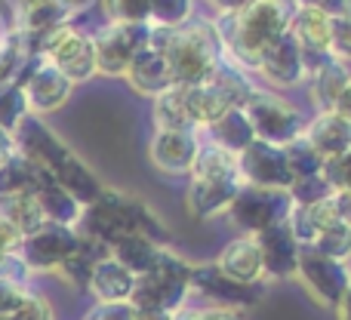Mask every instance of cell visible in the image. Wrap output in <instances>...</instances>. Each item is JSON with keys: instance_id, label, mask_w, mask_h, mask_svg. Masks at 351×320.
<instances>
[{"instance_id": "1", "label": "cell", "mask_w": 351, "mask_h": 320, "mask_svg": "<svg viewBox=\"0 0 351 320\" xmlns=\"http://www.w3.org/2000/svg\"><path fill=\"white\" fill-rule=\"evenodd\" d=\"M293 6V0H253L241 12L216 16L213 28L219 34L225 59L241 65L243 71H256L262 53L290 31Z\"/></svg>"}, {"instance_id": "2", "label": "cell", "mask_w": 351, "mask_h": 320, "mask_svg": "<svg viewBox=\"0 0 351 320\" xmlns=\"http://www.w3.org/2000/svg\"><path fill=\"white\" fill-rule=\"evenodd\" d=\"M16 151H22L28 160H34L43 173H49L80 206L93 204L99 194L105 191L102 179L77 158L71 145L62 139L56 130H49L40 117L28 114L12 133Z\"/></svg>"}, {"instance_id": "3", "label": "cell", "mask_w": 351, "mask_h": 320, "mask_svg": "<svg viewBox=\"0 0 351 320\" xmlns=\"http://www.w3.org/2000/svg\"><path fill=\"white\" fill-rule=\"evenodd\" d=\"M77 231L84 237H90V241L102 243L105 249L127 234H145L154 243H160V247H167V241H170V231H167L164 219L142 197L123 194L117 188H105L93 204L84 206Z\"/></svg>"}, {"instance_id": "4", "label": "cell", "mask_w": 351, "mask_h": 320, "mask_svg": "<svg viewBox=\"0 0 351 320\" xmlns=\"http://www.w3.org/2000/svg\"><path fill=\"white\" fill-rule=\"evenodd\" d=\"M148 47L160 49L170 62L176 86H200L216 74V68L225 62L222 43L210 19H197L179 25V28H158L152 25Z\"/></svg>"}, {"instance_id": "5", "label": "cell", "mask_w": 351, "mask_h": 320, "mask_svg": "<svg viewBox=\"0 0 351 320\" xmlns=\"http://www.w3.org/2000/svg\"><path fill=\"white\" fill-rule=\"evenodd\" d=\"M191 265L194 262L182 259L176 249L164 247L152 271L136 278V290L130 296V305L133 308L179 311L182 305H188V296H191Z\"/></svg>"}, {"instance_id": "6", "label": "cell", "mask_w": 351, "mask_h": 320, "mask_svg": "<svg viewBox=\"0 0 351 320\" xmlns=\"http://www.w3.org/2000/svg\"><path fill=\"white\" fill-rule=\"evenodd\" d=\"M243 114H247L256 139L278 148H287L290 142L302 139L305 127H308V117L296 102H290L284 93L262 90V86L250 93V99L243 102Z\"/></svg>"}, {"instance_id": "7", "label": "cell", "mask_w": 351, "mask_h": 320, "mask_svg": "<svg viewBox=\"0 0 351 320\" xmlns=\"http://www.w3.org/2000/svg\"><path fill=\"white\" fill-rule=\"evenodd\" d=\"M31 53L47 59L49 65H56L74 86L86 84L90 77H96L93 37L84 34L80 28H74V25H62V28L37 37V40L31 43Z\"/></svg>"}, {"instance_id": "8", "label": "cell", "mask_w": 351, "mask_h": 320, "mask_svg": "<svg viewBox=\"0 0 351 320\" xmlns=\"http://www.w3.org/2000/svg\"><path fill=\"white\" fill-rule=\"evenodd\" d=\"M290 210H293L290 191L243 185L241 191L234 194L231 206L225 210V219H228V225L237 231V234L256 237V234H262V231L274 228V225L287 222Z\"/></svg>"}, {"instance_id": "9", "label": "cell", "mask_w": 351, "mask_h": 320, "mask_svg": "<svg viewBox=\"0 0 351 320\" xmlns=\"http://www.w3.org/2000/svg\"><path fill=\"white\" fill-rule=\"evenodd\" d=\"M90 37H93V53H96V74L123 77L133 56L142 53L148 47V40H152V25L105 22Z\"/></svg>"}, {"instance_id": "10", "label": "cell", "mask_w": 351, "mask_h": 320, "mask_svg": "<svg viewBox=\"0 0 351 320\" xmlns=\"http://www.w3.org/2000/svg\"><path fill=\"white\" fill-rule=\"evenodd\" d=\"M296 280L321 308H336L342 293L348 290L351 262L330 259V256H321L317 249L302 247L299 265H296Z\"/></svg>"}, {"instance_id": "11", "label": "cell", "mask_w": 351, "mask_h": 320, "mask_svg": "<svg viewBox=\"0 0 351 320\" xmlns=\"http://www.w3.org/2000/svg\"><path fill=\"white\" fill-rule=\"evenodd\" d=\"M16 84L22 86L25 102H28V111L34 117H43V114L59 111L74 93L71 80H68L56 65H49L47 59H40V56H31V59L25 62V68H22V74L16 77Z\"/></svg>"}, {"instance_id": "12", "label": "cell", "mask_w": 351, "mask_h": 320, "mask_svg": "<svg viewBox=\"0 0 351 320\" xmlns=\"http://www.w3.org/2000/svg\"><path fill=\"white\" fill-rule=\"evenodd\" d=\"M77 247H80L77 228L47 222L43 228H37L34 234H28L22 241L19 259L28 265L31 274H49V271H59V268L74 256Z\"/></svg>"}, {"instance_id": "13", "label": "cell", "mask_w": 351, "mask_h": 320, "mask_svg": "<svg viewBox=\"0 0 351 320\" xmlns=\"http://www.w3.org/2000/svg\"><path fill=\"white\" fill-rule=\"evenodd\" d=\"M293 3H296V0H293ZM290 34H293V40L299 43V49H302L305 74H311L317 65L333 59V53H330L333 19L324 10H317V6H311V3H296L293 6V19H290Z\"/></svg>"}, {"instance_id": "14", "label": "cell", "mask_w": 351, "mask_h": 320, "mask_svg": "<svg viewBox=\"0 0 351 320\" xmlns=\"http://www.w3.org/2000/svg\"><path fill=\"white\" fill-rule=\"evenodd\" d=\"M237 169H241L243 185H253V188L290 191V185H293V169L287 163V151L278 145H268V142H259V139L237 154Z\"/></svg>"}, {"instance_id": "15", "label": "cell", "mask_w": 351, "mask_h": 320, "mask_svg": "<svg viewBox=\"0 0 351 320\" xmlns=\"http://www.w3.org/2000/svg\"><path fill=\"white\" fill-rule=\"evenodd\" d=\"M191 293L206 299V305H219V308H241L247 311L250 305H256L265 293V284L259 286H243L228 280L213 262L204 265H191Z\"/></svg>"}, {"instance_id": "16", "label": "cell", "mask_w": 351, "mask_h": 320, "mask_svg": "<svg viewBox=\"0 0 351 320\" xmlns=\"http://www.w3.org/2000/svg\"><path fill=\"white\" fill-rule=\"evenodd\" d=\"M200 145L204 139L194 130H154L148 142V160L164 175H188Z\"/></svg>"}, {"instance_id": "17", "label": "cell", "mask_w": 351, "mask_h": 320, "mask_svg": "<svg viewBox=\"0 0 351 320\" xmlns=\"http://www.w3.org/2000/svg\"><path fill=\"white\" fill-rule=\"evenodd\" d=\"M241 188V175H188L185 210L200 222H210L216 216H225Z\"/></svg>"}, {"instance_id": "18", "label": "cell", "mask_w": 351, "mask_h": 320, "mask_svg": "<svg viewBox=\"0 0 351 320\" xmlns=\"http://www.w3.org/2000/svg\"><path fill=\"white\" fill-rule=\"evenodd\" d=\"M256 74L268 80L271 86H280V90H293V86H302L305 84V62H302V49L299 43L293 40V34L287 31L280 40H274L271 47L262 53L259 68Z\"/></svg>"}, {"instance_id": "19", "label": "cell", "mask_w": 351, "mask_h": 320, "mask_svg": "<svg viewBox=\"0 0 351 320\" xmlns=\"http://www.w3.org/2000/svg\"><path fill=\"white\" fill-rule=\"evenodd\" d=\"M256 243H259L262 253V265H265V280H290L296 278V265H299V241L293 237L290 225L280 222L274 228L256 234Z\"/></svg>"}, {"instance_id": "20", "label": "cell", "mask_w": 351, "mask_h": 320, "mask_svg": "<svg viewBox=\"0 0 351 320\" xmlns=\"http://www.w3.org/2000/svg\"><path fill=\"white\" fill-rule=\"evenodd\" d=\"M213 265L225 274L228 280L243 286H259L265 284V265H262V253L256 237L250 234H237L234 241H228L222 247V253L216 256Z\"/></svg>"}, {"instance_id": "21", "label": "cell", "mask_w": 351, "mask_h": 320, "mask_svg": "<svg viewBox=\"0 0 351 320\" xmlns=\"http://www.w3.org/2000/svg\"><path fill=\"white\" fill-rule=\"evenodd\" d=\"M74 16V3L71 0H19V12H16V28L25 34L28 47L37 37L49 34V31L71 25Z\"/></svg>"}, {"instance_id": "22", "label": "cell", "mask_w": 351, "mask_h": 320, "mask_svg": "<svg viewBox=\"0 0 351 320\" xmlns=\"http://www.w3.org/2000/svg\"><path fill=\"white\" fill-rule=\"evenodd\" d=\"M123 80L130 84V90H136L139 96H148V99L160 96V93H167L170 86H176L170 62L154 47H145L142 53L133 56V62H130L127 71H123Z\"/></svg>"}, {"instance_id": "23", "label": "cell", "mask_w": 351, "mask_h": 320, "mask_svg": "<svg viewBox=\"0 0 351 320\" xmlns=\"http://www.w3.org/2000/svg\"><path fill=\"white\" fill-rule=\"evenodd\" d=\"M136 290V274H130L114 256H102L93 265L90 280H86V293L96 299V305H111V302H130Z\"/></svg>"}, {"instance_id": "24", "label": "cell", "mask_w": 351, "mask_h": 320, "mask_svg": "<svg viewBox=\"0 0 351 320\" xmlns=\"http://www.w3.org/2000/svg\"><path fill=\"white\" fill-rule=\"evenodd\" d=\"M305 142L321 154L324 160L336 158V154L351 151V123L342 121L336 111H324V114H315L305 127Z\"/></svg>"}, {"instance_id": "25", "label": "cell", "mask_w": 351, "mask_h": 320, "mask_svg": "<svg viewBox=\"0 0 351 320\" xmlns=\"http://www.w3.org/2000/svg\"><path fill=\"white\" fill-rule=\"evenodd\" d=\"M351 84V71L346 62H339L333 56V59H327L324 65H317L315 71L308 74V93H311V102H315L317 114H324V111H333L336 99L342 96V90Z\"/></svg>"}, {"instance_id": "26", "label": "cell", "mask_w": 351, "mask_h": 320, "mask_svg": "<svg viewBox=\"0 0 351 320\" xmlns=\"http://www.w3.org/2000/svg\"><path fill=\"white\" fill-rule=\"evenodd\" d=\"M31 194L37 197V204H40V210H43V216H47V222L71 225V228H77L84 206H80L77 200H74L71 194H68L65 188H62L49 173H43V179L37 182V188H34Z\"/></svg>"}, {"instance_id": "27", "label": "cell", "mask_w": 351, "mask_h": 320, "mask_svg": "<svg viewBox=\"0 0 351 320\" xmlns=\"http://www.w3.org/2000/svg\"><path fill=\"white\" fill-rule=\"evenodd\" d=\"M152 121L154 130H194L197 133L185 86H170L167 93L152 99Z\"/></svg>"}, {"instance_id": "28", "label": "cell", "mask_w": 351, "mask_h": 320, "mask_svg": "<svg viewBox=\"0 0 351 320\" xmlns=\"http://www.w3.org/2000/svg\"><path fill=\"white\" fill-rule=\"evenodd\" d=\"M160 243H154L152 237H145V234H127V237H121L117 243H111L108 247V253L114 256L117 262H121L123 268H127L130 274H136V278H142L145 271H152L154 268V262L160 259Z\"/></svg>"}, {"instance_id": "29", "label": "cell", "mask_w": 351, "mask_h": 320, "mask_svg": "<svg viewBox=\"0 0 351 320\" xmlns=\"http://www.w3.org/2000/svg\"><path fill=\"white\" fill-rule=\"evenodd\" d=\"M210 142L222 145L225 151H231V154H241L243 148L253 145L256 136H253V127H250L247 114H243V108H234L219 117L210 127Z\"/></svg>"}, {"instance_id": "30", "label": "cell", "mask_w": 351, "mask_h": 320, "mask_svg": "<svg viewBox=\"0 0 351 320\" xmlns=\"http://www.w3.org/2000/svg\"><path fill=\"white\" fill-rule=\"evenodd\" d=\"M0 212L22 231V237L34 234L37 228L47 225V216H43V210H40L34 194H12V197H3L0 200Z\"/></svg>"}, {"instance_id": "31", "label": "cell", "mask_w": 351, "mask_h": 320, "mask_svg": "<svg viewBox=\"0 0 351 320\" xmlns=\"http://www.w3.org/2000/svg\"><path fill=\"white\" fill-rule=\"evenodd\" d=\"M102 256H108V249L102 247V243L90 241V237L80 234V247L74 249V256L65 262V265L59 268V274L68 280L71 286H77V290H86V280H90V271L93 265H96Z\"/></svg>"}, {"instance_id": "32", "label": "cell", "mask_w": 351, "mask_h": 320, "mask_svg": "<svg viewBox=\"0 0 351 320\" xmlns=\"http://www.w3.org/2000/svg\"><path fill=\"white\" fill-rule=\"evenodd\" d=\"M311 249H317L321 256H330V259L351 262V228L342 222H330L327 228L315 237Z\"/></svg>"}, {"instance_id": "33", "label": "cell", "mask_w": 351, "mask_h": 320, "mask_svg": "<svg viewBox=\"0 0 351 320\" xmlns=\"http://www.w3.org/2000/svg\"><path fill=\"white\" fill-rule=\"evenodd\" d=\"M28 102H25V93L19 84H3L0 86V130L3 133H16V127L28 117Z\"/></svg>"}, {"instance_id": "34", "label": "cell", "mask_w": 351, "mask_h": 320, "mask_svg": "<svg viewBox=\"0 0 351 320\" xmlns=\"http://www.w3.org/2000/svg\"><path fill=\"white\" fill-rule=\"evenodd\" d=\"M108 22L152 25V0H102Z\"/></svg>"}, {"instance_id": "35", "label": "cell", "mask_w": 351, "mask_h": 320, "mask_svg": "<svg viewBox=\"0 0 351 320\" xmlns=\"http://www.w3.org/2000/svg\"><path fill=\"white\" fill-rule=\"evenodd\" d=\"M287 151V163L293 169V179H305V175H321L324 169V158L308 145L305 139H296L284 148Z\"/></svg>"}, {"instance_id": "36", "label": "cell", "mask_w": 351, "mask_h": 320, "mask_svg": "<svg viewBox=\"0 0 351 320\" xmlns=\"http://www.w3.org/2000/svg\"><path fill=\"white\" fill-rule=\"evenodd\" d=\"M194 19V0H152V25L179 28Z\"/></svg>"}, {"instance_id": "37", "label": "cell", "mask_w": 351, "mask_h": 320, "mask_svg": "<svg viewBox=\"0 0 351 320\" xmlns=\"http://www.w3.org/2000/svg\"><path fill=\"white\" fill-rule=\"evenodd\" d=\"M333 188L324 182V175H305V179H293L290 185V197L293 204H317V200L330 197Z\"/></svg>"}, {"instance_id": "38", "label": "cell", "mask_w": 351, "mask_h": 320, "mask_svg": "<svg viewBox=\"0 0 351 320\" xmlns=\"http://www.w3.org/2000/svg\"><path fill=\"white\" fill-rule=\"evenodd\" d=\"M321 175H324V182H327L333 191H351V151L324 160Z\"/></svg>"}, {"instance_id": "39", "label": "cell", "mask_w": 351, "mask_h": 320, "mask_svg": "<svg viewBox=\"0 0 351 320\" xmlns=\"http://www.w3.org/2000/svg\"><path fill=\"white\" fill-rule=\"evenodd\" d=\"M12 317L16 320H56V311H53V305H49V299L43 296V293L28 290L22 308H19Z\"/></svg>"}, {"instance_id": "40", "label": "cell", "mask_w": 351, "mask_h": 320, "mask_svg": "<svg viewBox=\"0 0 351 320\" xmlns=\"http://www.w3.org/2000/svg\"><path fill=\"white\" fill-rule=\"evenodd\" d=\"M330 53L339 62H351V16L333 19V37H330Z\"/></svg>"}, {"instance_id": "41", "label": "cell", "mask_w": 351, "mask_h": 320, "mask_svg": "<svg viewBox=\"0 0 351 320\" xmlns=\"http://www.w3.org/2000/svg\"><path fill=\"white\" fill-rule=\"evenodd\" d=\"M31 286H19V284H3L0 280V317H12L22 308L25 296H28Z\"/></svg>"}, {"instance_id": "42", "label": "cell", "mask_w": 351, "mask_h": 320, "mask_svg": "<svg viewBox=\"0 0 351 320\" xmlns=\"http://www.w3.org/2000/svg\"><path fill=\"white\" fill-rule=\"evenodd\" d=\"M0 280L3 284H19V286H28L31 271L19 256H0Z\"/></svg>"}, {"instance_id": "43", "label": "cell", "mask_w": 351, "mask_h": 320, "mask_svg": "<svg viewBox=\"0 0 351 320\" xmlns=\"http://www.w3.org/2000/svg\"><path fill=\"white\" fill-rule=\"evenodd\" d=\"M22 241H25L22 231H19L16 225L3 216V212H0V256H19Z\"/></svg>"}, {"instance_id": "44", "label": "cell", "mask_w": 351, "mask_h": 320, "mask_svg": "<svg viewBox=\"0 0 351 320\" xmlns=\"http://www.w3.org/2000/svg\"><path fill=\"white\" fill-rule=\"evenodd\" d=\"M84 320H133V305L130 302H111V305H96Z\"/></svg>"}, {"instance_id": "45", "label": "cell", "mask_w": 351, "mask_h": 320, "mask_svg": "<svg viewBox=\"0 0 351 320\" xmlns=\"http://www.w3.org/2000/svg\"><path fill=\"white\" fill-rule=\"evenodd\" d=\"M296 3H311L324 10L330 19H348L351 16V0H296Z\"/></svg>"}, {"instance_id": "46", "label": "cell", "mask_w": 351, "mask_h": 320, "mask_svg": "<svg viewBox=\"0 0 351 320\" xmlns=\"http://www.w3.org/2000/svg\"><path fill=\"white\" fill-rule=\"evenodd\" d=\"M330 206H333V216L351 228V191H333L330 194Z\"/></svg>"}, {"instance_id": "47", "label": "cell", "mask_w": 351, "mask_h": 320, "mask_svg": "<svg viewBox=\"0 0 351 320\" xmlns=\"http://www.w3.org/2000/svg\"><path fill=\"white\" fill-rule=\"evenodd\" d=\"M204 320H247V311H241V308H219V305H204Z\"/></svg>"}, {"instance_id": "48", "label": "cell", "mask_w": 351, "mask_h": 320, "mask_svg": "<svg viewBox=\"0 0 351 320\" xmlns=\"http://www.w3.org/2000/svg\"><path fill=\"white\" fill-rule=\"evenodd\" d=\"M206 3L216 10V16H228V12H241L247 3H253V0H206Z\"/></svg>"}, {"instance_id": "49", "label": "cell", "mask_w": 351, "mask_h": 320, "mask_svg": "<svg viewBox=\"0 0 351 320\" xmlns=\"http://www.w3.org/2000/svg\"><path fill=\"white\" fill-rule=\"evenodd\" d=\"M333 111L342 117V121H348L351 123V84L342 90V96L336 99V105H333Z\"/></svg>"}, {"instance_id": "50", "label": "cell", "mask_w": 351, "mask_h": 320, "mask_svg": "<svg viewBox=\"0 0 351 320\" xmlns=\"http://www.w3.org/2000/svg\"><path fill=\"white\" fill-rule=\"evenodd\" d=\"M133 320H173V311H158V308H133Z\"/></svg>"}, {"instance_id": "51", "label": "cell", "mask_w": 351, "mask_h": 320, "mask_svg": "<svg viewBox=\"0 0 351 320\" xmlns=\"http://www.w3.org/2000/svg\"><path fill=\"white\" fill-rule=\"evenodd\" d=\"M173 320H204V305H182L179 311H173Z\"/></svg>"}, {"instance_id": "52", "label": "cell", "mask_w": 351, "mask_h": 320, "mask_svg": "<svg viewBox=\"0 0 351 320\" xmlns=\"http://www.w3.org/2000/svg\"><path fill=\"white\" fill-rule=\"evenodd\" d=\"M336 320H351V280H348V290L342 293V299H339V305H336Z\"/></svg>"}, {"instance_id": "53", "label": "cell", "mask_w": 351, "mask_h": 320, "mask_svg": "<svg viewBox=\"0 0 351 320\" xmlns=\"http://www.w3.org/2000/svg\"><path fill=\"white\" fill-rule=\"evenodd\" d=\"M12 151H16V142H12V136L0 130V163H3L6 158H10Z\"/></svg>"}, {"instance_id": "54", "label": "cell", "mask_w": 351, "mask_h": 320, "mask_svg": "<svg viewBox=\"0 0 351 320\" xmlns=\"http://www.w3.org/2000/svg\"><path fill=\"white\" fill-rule=\"evenodd\" d=\"M6 31H10V25L0 22V47H3V40H6Z\"/></svg>"}, {"instance_id": "55", "label": "cell", "mask_w": 351, "mask_h": 320, "mask_svg": "<svg viewBox=\"0 0 351 320\" xmlns=\"http://www.w3.org/2000/svg\"><path fill=\"white\" fill-rule=\"evenodd\" d=\"M0 320H16V317H0Z\"/></svg>"}]
</instances>
